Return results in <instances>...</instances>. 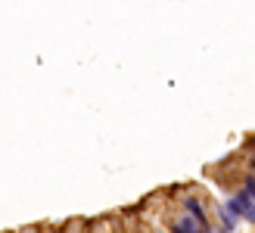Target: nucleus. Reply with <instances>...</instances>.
<instances>
[{
  "instance_id": "f03ea898",
  "label": "nucleus",
  "mask_w": 255,
  "mask_h": 233,
  "mask_svg": "<svg viewBox=\"0 0 255 233\" xmlns=\"http://www.w3.org/2000/svg\"><path fill=\"white\" fill-rule=\"evenodd\" d=\"M218 215H221V224H224V233H231V230H237V224H240V218L231 212V209H227V205L221 202L218 205Z\"/></svg>"
},
{
  "instance_id": "f257e3e1",
  "label": "nucleus",
  "mask_w": 255,
  "mask_h": 233,
  "mask_svg": "<svg viewBox=\"0 0 255 233\" xmlns=\"http://www.w3.org/2000/svg\"><path fill=\"white\" fill-rule=\"evenodd\" d=\"M184 212H187L190 218H196V224H199L202 230H212L209 215H206V209H202V202H199L196 196H187V199H184Z\"/></svg>"
}]
</instances>
